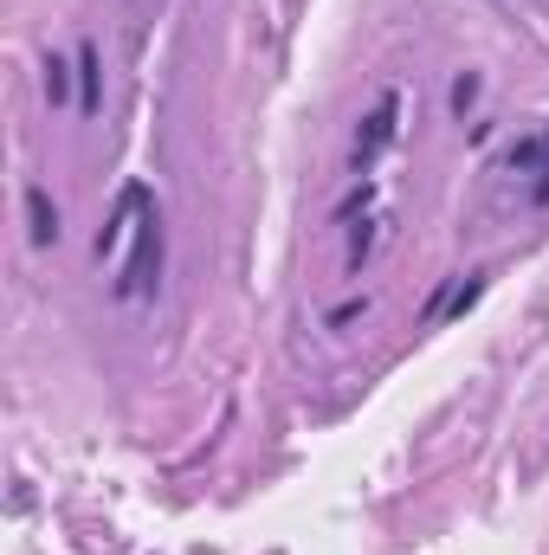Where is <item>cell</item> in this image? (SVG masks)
<instances>
[{
  "instance_id": "obj_1",
  "label": "cell",
  "mask_w": 549,
  "mask_h": 555,
  "mask_svg": "<svg viewBox=\"0 0 549 555\" xmlns=\"http://www.w3.org/2000/svg\"><path fill=\"white\" fill-rule=\"evenodd\" d=\"M155 278H162V220H155V201L137 214V253H130V266L117 278V297L124 304H137L155 291Z\"/></svg>"
},
{
  "instance_id": "obj_4",
  "label": "cell",
  "mask_w": 549,
  "mask_h": 555,
  "mask_svg": "<svg viewBox=\"0 0 549 555\" xmlns=\"http://www.w3.org/2000/svg\"><path fill=\"white\" fill-rule=\"evenodd\" d=\"M26 233H33V246H52L59 240V207H52L46 188H26Z\"/></svg>"
},
{
  "instance_id": "obj_2",
  "label": "cell",
  "mask_w": 549,
  "mask_h": 555,
  "mask_svg": "<svg viewBox=\"0 0 549 555\" xmlns=\"http://www.w3.org/2000/svg\"><path fill=\"white\" fill-rule=\"evenodd\" d=\"M395 117H401V98L388 91V98H382V104L369 111V124L356 130V175H369V168L382 162V149H388V142H395V130H401Z\"/></svg>"
},
{
  "instance_id": "obj_5",
  "label": "cell",
  "mask_w": 549,
  "mask_h": 555,
  "mask_svg": "<svg viewBox=\"0 0 549 555\" xmlns=\"http://www.w3.org/2000/svg\"><path fill=\"white\" fill-rule=\"evenodd\" d=\"M478 291H485V278H452V284H446V291L426 304V323H446V317H452V310H465Z\"/></svg>"
},
{
  "instance_id": "obj_3",
  "label": "cell",
  "mask_w": 549,
  "mask_h": 555,
  "mask_svg": "<svg viewBox=\"0 0 549 555\" xmlns=\"http://www.w3.org/2000/svg\"><path fill=\"white\" fill-rule=\"evenodd\" d=\"M505 168H511V175H544V181H537V201H549V130H537L531 142H518V149L505 155Z\"/></svg>"
},
{
  "instance_id": "obj_8",
  "label": "cell",
  "mask_w": 549,
  "mask_h": 555,
  "mask_svg": "<svg viewBox=\"0 0 549 555\" xmlns=\"http://www.w3.org/2000/svg\"><path fill=\"white\" fill-rule=\"evenodd\" d=\"M472 104H478V72H459V78H452V117L465 124V117H472Z\"/></svg>"
},
{
  "instance_id": "obj_7",
  "label": "cell",
  "mask_w": 549,
  "mask_h": 555,
  "mask_svg": "<svg viewBox=\"0 0 549 555\" xmlns=\"http://www.w3.org/2000/svg\"><path fill=\"white\" fill-rule=\"evenodd\" d=\"M72 72H78V65L46 59V98H52V104H72Z\"/></svg>"
},
{
  "instance_id": "obj_6",
  "label": "cell",
  "mask_w": 549,
  "mask_h": 555,
  "mask_svg": "<svg viewBox=\"0 0 549 555\" xmlns=\"http://www.w3.org/2000/svg\"><path fill=\"white\" fill-rule=\"evenodd\" d=\"M98 91H104V72H98V52H91V46H78V111H85V117L98 111Z\"/></svg>"
}]
</instances>
